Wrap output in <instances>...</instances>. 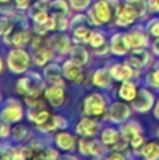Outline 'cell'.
Instances as JSON below:
<instances>
[{
    "mask_svg": "<svg viewBox=\"0 0 159 160\" xmlns=\"http://www.w3.org/2000/svg\"><path fill=\"white\" fill-rule=\"evenodd\" d=\"M62 73H64V78L68 79L69 82L73 83H80L83 79V73H82V66L76 65L73 61H66L62 65Z\"/></svg>",
    "mask_w": 159,
    "mask_h": 160,
    "instance_id": "15",
    "label": "cell"
},
{
    "mask_svg": "<svg viewBox=\"0 0 159 160\" xmlns=\"http://www.w3.org/2000/svg\"><path fill=\"white\" fill-rule=\"evenodd\" d=\"M138 18H140V16H138L137 11L128 3H124V4L120 6L117 14H115V25H118V27H130Z\"/></svg>",
    "mask_w": 159,
    "mask_h": 160,
    "instance_id": "8",
    "label": "cell"
},
{
    "mask_svg": "<svg viewBox=\"0 0 159 160\" xmlns=\"http://www.w3.org/2000/svg\"><path fill=\"white\" fill-rule=\"evenodd\" d=\"M45 90V82L37 72H30L16 83V91L21 97H38Z\"/></svg>",
    "mask_w": 159,
    "mask_h": 160,
    "instance_id": "2",
    "label": "cell"
},
{
    "mask_svg": "<svg viewBox=\"0 0 159 160\" xmlns=\"http://www.w3.org/2000/svg\"><path fill=\"white\" fill-rule=\"evenodd\" d=\"M154 105H155V96L148 88L142 87L138 90V94L134 98V101H132L131 107H132V110L137 111V112L144 114V112L151 111L152 108H154Z\"/></svg>",
    "mask_w": 159,
    "mask_h": 160,
    "instance_id": "6",
    "label": "cell"
},
{
    "mask_svg": "<svg viewBox=\"0 0 159 160\" xmlns=\"http://www.w3.org/2000/svg\"><path fill=\"white\" fill-rule=\"evenodd\" d=\"M99 131V124L96 119H93V117L85 115L83 118L79 119V122L76 124V133L83 138H90L95 136Z\"/></svg>",
    "mask_w": 159,
    "mask_h": 160,
    "instance_id": "13",
    "label": "cell"
},
{
    "mask_svg": "<svg viewBox=\"0 0 159 160\" xmlns=\"http://www.w3.org/2000/svg\"><path fill=\"white\" fill-rule=\"evenodd\" d=\"M3 68H4V63H3V59H2V56H0V73L3 72Z\"/></svg>",
    "mask_w": 159,
    "mask_h": 160,
    "instance_id": "46",
    "label": "cell"
},
{
    "mask_svg": "<svg viewBox=\"0 0 159 160\" xmlns=\"http://www.w3.org/2000/svg\"><path fill=\"white\" fill-rule=\"evenodd\" d=\"M106 145L101 141H90V148H89V156L93 158L95 160H103V158L106 156Z\"/></svg>",
    "mask_w": 159,
    "mask_h": 160,
    "instance_id": "28",
    "label": "cell"
},
{
    "mask_svg": "<svg viewBox=\"0 0 159 160\" xmlns=\"http://www.w3.org/2000/svg\"><path fill=\"white\" fill-rule=\"evenodd\" d=\"M110 73H111V78L117 82H127V80H131L135 75V70L130 66L127 62L124 63H114L110 68Z\"/></svg>",
    "mask_w": 159,
    "mask_h": 160,
    "instance_id": "14",
    "label": "cell"
},
{
    "mask_svg": "<svg viewBox=\"0 0 159 160\" xmlns=\"http://www.w3.org/2000/svg\"><path fill=\"white\" fill-rule=\"evenodd\" d=\"M131 117V108L126 102L115 101L107 110V119L111 121L113 124H124Z\"/></svg>",
    "mask_w": 159,
    "mask_h": 160,
    "instance_id": "7",
    "label": "cell"
},
{
    "mask_svg": "<svg viewBox=\"0 0 159 160\" xmlns=\"http://www.w3.org/2000/svg\"><path fill=\"white\" fill-rule=\"evenodd\" d=\"M14 24L11 21V18L8 17H2L0 18V37H7L8 34L13 32Z\"/></svg>",
    "mask_w": 159,
    "mask_h": 160,
    "instance_id": "31",
    "label": "cell"
},
{
    "mask_svg": "<svg viewBox=\"0 0 159 160\" xmlns=\"http://www.w3.org/2000/svg\"><path fill=\"white\" fill-rule=\"evenodd\" d=\"M156 135H158V138H159V128H158V132H156Z\"/></svg>",
    "mask_w": 159,
    "mask_h": 160,
    "instance_id": "49",
    "label": "cell"
},
{
    "mask_svg": "<svg viewBox=\"0 0 159 160\" xmlns=\"http://www.w3.org/2000/svg\"><path fill=\"white\" fill-rule=\"evenodd\" d=\"M149 61H151V55H149L148 51H146L145 48H138V49L130 51V56L126 62L135 72H138V70L144 69V68L149 63Z\"/></svg>",
    "mask_w": 159,
    "mask_h": 160,
    "instance_id": "10",
    "label": "cell"
},
{
    "mask_svg": "<svg viewBox=\"0 0 159 160\" xmlns=\"http://www.w3.org/2000/svg\"><path fill=\"white\" fill-rule=\"evenodd\" d=\"M69 56H70V61H73L76 65H79V66L87 65L89 63V59H90L89 51L82 44H78V45H75V47H72V49H70V52H69Z\"/></svg>",
    "mask_w": 159,
    "mask_h": 160,
    "instance_id": "24",
    "label": "cell"
},
{
    "mask_svg": "<svg viewBox=\"0 0 159 160\" xmlns=\"http://www.w3.org/2000/svg\"><path fill=\"white\" fill-rule=\"evenodd\" d=\"M7 66L13 75H24L31 66V56L23 48H14L7 55Z\"/></svg>",
    "mask_w": 159,
    "mask_h": 160,
    "instance_id": "3",
    "label": "cell"
},
{
    "mask_svg": "<svg viewBox=\"0 0 159 160\" xmlns=\"http://www.w3.org/2000/svg\"><path fill=\"white\" fill-rule=\"evenodd\" d=\"M51 45H52V48L56 51V52H59L61 55H66V53L70 52V49H72V42H70L69 37L66 35V34H64L61 31L59 34H55V35L51 38Z\"/></svg>",
    "mask_w": 159,
    "mask_h": 160,
    "instance_id": "18",
    "label": "cell"
},
{
    "mask_svg": "<svg viewBox=\"0 0 159 160\" xmlns=\"http://www.w3.org/2000/svg\"><path fill=\"white\" fill-rule=\"evenodd\" d=\"M30 31L27 30H18V31H13L11 34H8L7 37H4V42L6 44H11L16 48H23L24 45H27L30 42Z\"/></svg>",
    "mask_w": 159,
    "mask_h": 160,
    "instance_id": "19",
    "label": "cell"
},
{
    "mask_svg": "<svg viewBox=\"0 0 159 160\" xmlns=\"http://www.w3.org/2000/svg\"><path fill=\"white\" fill-rule=\"evenodd\" d=\"M28 133V129L24 127V125H17V127H14L13 129H11V136H13L14 141H23V139L27 136Z\"/></svg>",
    "mask_w": 159,
    "mask_h": 160,
    "instance_id": "34",
    "label": "cell"
},
{
    "mask_svg": "<svg viewBox=\"0 0 159 160\" xmlns=\"http://www.w3.org/2000/svg\"><path fill=\"white\" fill-rule=\"evenodd\" d=\"M68 128V121L61 115H52L49 117L47 122L41 125H37V129L39 132H54L58 129H66Z\"/></svg>",
    "mask_w": 159,
    "mask_h": 160,
    "instance_id": "17",
    "label": "cell"
},
{
    "mask_svg": "<svg viewBox=\"0 0 159 160\" xmlns=\"http://www.w3.org/2000/svg\"><path fill=\"white\" fill-rule=\"evenodd\" d=\"M154 117L159 121V100L155 101V105H154Z\"/></svg>",
    "mask_w": 159,
    "mask_h": 160,
    "instance_id": "44",
    "label": "cell"
},
{
    "mask_svg": "<svg viewBox=\"0 0 159 160\" xmlns=\"http://www.w3.org/2000/svg\"><path fill=\"white\" fill-rule=\"evenodd\" d=\"M140 156L142 160H159V141H148L140 149Z\"/></svg>",
    "mask_w": 159,
    "mask_h": 160,
    "instance_id": "25",
    "label": "cell"
},
{
    "mask_svg": "<svg viewBox=\"0 0 159 160\" xmlns=\"http://www.w3.org/2000/svg\"><path fill=\"white\" fill-rule=\"evenodd\" d=\"M146 31L155 38H159V18H155L148 22L146 25Z\"/></svg>",
    "mask_w": 159,
    "mask_h": 160,
    "instance_id": "36",
    "label": "cell"
},
{
    "mask_svg": "<svg viewBox=\"0 0 159 160\" xmlns=\"http://www.w3.org/2000/svg\"><path fill=\"white\" fill-rule=\"evenodd\" d=\"M41 2H45V3H49L51 0H41Z\"/></svg>",
    "mask_w": 159,
    "mask_h": 160,
    "instance_id": "48",
    "label": "cell"
},
{
    "mask_svg": "<svg viewBox=\"0 0 159 160\" xmlns=\"http://www.w3.org/2000/svg\"><path fill=\"white\" fill-rule=\"evenodd\" d=\"M55 143L56 146L61 150H65V152H72L76 146V139L72 133L66 132V131L62 129L59 133H56L55 136Z\"/></svg>",
    "mask_w": 159,
    "mask_h": 160,
    "instance_id": "21",
    "label": "cell"
},
{
    "mask_svg": "<svg viewBox=\"0 0 159 160\" xmlns=\"http://www.w3.org/2000/svg\"><path fill=\"white\" fill-rule=\"evenodd\" d=\"M111 73H110L109 69H104V68H100V69H96L95 73L92 76V83L93 86L99 88H109L111 87Z\"/></svg>",
    "mask_w": 159,
    "mask_h": 160,
    "instance_id": "20",
    "label": "cell"
},
{
    "mask_svg": "<svg viewBox=\"0 0 159 160\" xmlns=\"http://www.w3.org/2000/svg\"><path fill=\"white\" fill-rule=\"evenodd\" d=\"M45 100L52 105L54 108H61L65 104L66 100V94H65V86H58V84H51L49 87H45L44 90Z\"/></svg>",
    "mask_w": 159,
    "mask_h": 160,
    "instance_id": "9",
    "label": "cell"
},
{
    "mask_svg": "<svg viewBox=\"0 0 159 160\" xmlns=\"http://www.w3.org/2000/svg\"><path fill=\"white\" fill-rule=\"evenodd\" d=\"M0 117L10 124H17L24 117V107L17 98H8L0 111Z\"/></svg>",
    "mask_w": 159,
    "mask_h": 160,
    "instance_id": "5",
    "label": "cell"
},
{
    "mask_svg": "<svg viewBox=\"0 0 159 160\" xmlns=\"http://www.w3.org/2000/svg\"><path fill=\"white\" fill-rule=\"evenodd\" d=\"M126 39L128 42L131 49H138V48H146L149 44V37L141 27L134 28V30L126 32Z\"/></svg>",
    "mask_w": 159,
    "mask_h": 160,
    "instance_id": "11",
    "label": "cell"
},
{
    "mask_svg": "<svg viewBox=\"0 0 159 160\" xmlns=\"http://www.w3.org/2000/svg\"><path fill=\"white\" fill-rule=\"evenodd\" d=\"M110 52V45L107 44H103L101 47H99V48H96L95 49V53L96 55H100V56H103V55H107V53Z\"/></svg>",
    "mask_w": 159,
    "mask_h": 160,
    "instance_id": "40",
    "label": "cell"
},
{
    "mask_svg": "<svg viewBox=\"0 0 159 160\" xmlns=\"http://www.w3.org/2000/svg\"><path fill=\"white\" fill-rule=\"evenodd\" d=\"M144 143H145V138H144V135L141 133V135H137L131 142H130V146H131L135 152H140V149L144 146Z\"/></svg>",
    "mask_w": 159,
    "mask_h": 160,
    "instance_id": "38",
    "label": "cell"
},
{
    "mask_svg": "<svg viewBox=\"0 0 159 160\" xmlns=\"http://www.w3.org/2000/svg\"><path fill=\"white\" fill-rule=\"evenodd\" d=\"M10 0H0V4H4V3H8Z\"/></svg>",
    "mask_w": 159,
    "mask_h": 160,
    "instance_id": "47",
    "label": "cell"
},
{
    "mask_svg": "<svg viewBox=\"0 0 159 160\" xmlns=\"http://www.w3.org/2000/svg\"><path fill=\"white\" fill-rule=\"evenodd\" d=\"M121 139V132L113 127H107L101 131L100 141L106 145L107 148H113L115 143H118Z\"/></svg>",
    "mask_w": 159,
    "mask_h": 160,
    "instance_id": "27",
    "label": "cell"
},
{
    "mask_svg": "<svg viewBox=\"0 0 159 160\" xmlns=\"http://www.w3.org/2000/svg\"><path fill=\"white\" fill-rule=\"evenodd\" d=\"M14 2L18 10H27L28 7H31V0H14Z\"/></svg>",
    "mask_w": 159,
    "mask_h": 160,
    "instance_id": "41",
    "label": "cell"
},
{
    "mask_svg": "<svg viewBox=\"0 0 159 160\" xmlns=\"http://www.w3.org/2000/svg\"><path fill=\"white\" fill-rule=\"evenodd\" d=\"M92 0H69L70 7L73 8L75 11H83L86 8H89Z\"/></svg>",
    "mask_w": 159,
    "mask_h": 160,
    "instance_id": "35",
    "label": "cell"
},
{
    "mask_svg": "<svg viewBox=\"0 0 159 160\" xmlns=\"http://www.w3.org/2000/svg\"><path fill=\"white\" fill-rule=\"evenodd\" d=\"M149 10L154 13H159V0H148Z\"/></svg>",
    "mask_w": 159,
    "mask_h": 160,
    "instance_id": "42",
    "label": "cell"
},
{
    "mask_svg": "<svg viewBox=\"0 0 159 160\" xmlns=\"http://www.w3.org/2000/svg\"><path fill=\"white\" fill-rule=\"evenodd\" d=\"M27 117L35 125H41L49 119L51 112L49 110H47V107H31L27 111Z\"/></svg>",
    "mask_w": 159,
    "mask_h": 160,
    "instance_id": "23",
    "label": "cell"
},
{
    "mask_svg": "<svg viewBox=\"0 0 159 160\" xmlns=\"http://www.w3.org/2000/svg\"><path fill=\"white\" fill-rule=\"evenodd\" d=\"M146 84L159 91V66H156L146 75Z\"/></svg>",
    "mask_w": 159,
    "mask_h": 160,
    "instance_id": "32",
    "label": "cell"
},
{
    "mask_svg": "<svg viewBox=\"0 0 159 160\" xmlns=\"http://www.w3.org/2000/svg\"><path fill=\"white\" fill-rule=\"evenodd\" d=\"M126 3H128V4L137 11L140 18L141 17H145L146 11H148V8H149L148 0H126Z\"/></svg>",
    "mask_w": 159,
    "mask_h": 160,
    "instance_id": "30",
    "label": "cell"
},
{
    "mask_svg": "<svg viewBox=\"0 0 159 160\" xmlns=\"http://www.w3.org/2000/svg\"><path fill=\"white\" fill-rule=\"evenodd\" d=\"M0 160H4V159H0Z\"/></svg>",
    "mask_w": 159,
    "mask_h": 160,
    "instance_id": "50",
    "label": "cell"
},
{
    "mask_svg": "<svg viewBox=\"0 0 159 160\" xmlns=\"http://www.w3.org/2000/svg\"><path fill=\"white\" fill-rule=\"evenodd\" d=\"M104 160H126V156L123 155V152H117V150H113L109 156Z\"/></svg>",
    "mask_w": 159,
    "mask_h": 160,
    "instance_id": "39",
    "label": "cell"
},
{
    "mask_svg": "<svg viewBox=\"0 0 159 160\" xmlns=\"http://www.w3.org/2000/svg\"><path fill=\"white\" fill-rule=\"evenodd\" d=\"M82 112L87 117H101L107 112V101L101 93H90L85 97Z\"/></svg>",
    "mask_w": 159,
    "mask_h": 160,
    "instance_id": "4",
    "label": "cell"
},
{
    "mask_svg": "<svg viewBox=\"0 0 159 160\" xmlns=\"http://www.w3.org/2000/svg\"><path fill=\"white\" fill-rule=\"evenodd\" d=\"M131 48H130L128 42L126 39V34L123 32H115L114 35L110 38V52L115 56H126L130 53Z\"/></svg>",
    "mask_w": 159,
    "mask_h": 160,
    "instance_id": "12",
    "label": "cell"
},
{
    "mask_svg": "<svg viewBox=\"0 0 159 160\" xmlns=\"http://www.w3.org/2000/svg\"><path fill=\"white\" fill-rule=\"evenodd\" d=\"M44 79L51 84H58L65 86L64 82V73H62V68L56 63H49L45 66L44 69Z\"/></svg>",
    "mask_w": 159,
    "mask_h": 160,
    "instance_id": "16",
    "label": "cell"
},
{
    "mask_svg": "<svg viewBox=\"0 0 159 160\" xmlns=\"http://www.w3.org/2000/svg\"><path fill=\"white\" fill-rule=\"evenodd\" d=\"M152 51H154L155 55L159 56V38H155L154 44H152Z\"/></svg>",
    "mask_w": 159,
    "mask_h": 160,
    "instance_id": "43",
    "label": "cell"
},
{
    "mask_svg": "<svg viewBox=\"0 0 159 160\" xmlns=\"http://www.w3.org/2000/svg\"><path fill=\"white\" fill-rule=\"evenodd\" d=\"M69 6L65 0H52L49 3V11L52 16H68L69 13Z\"/></svg>",
    "mask_w": 159,
    "mask_h": 160,
    "instance_id": "29",
    "label": "cell"
},
{
    "mask_svg": "<svg viewBox=\"0 0 159 160\" xmlns=\"http://www.w3.org/2000/svg\"><path fill=\"white\" fill-rule=\"evenodd\" d=\"M106 38H104L103 32H100V31H93L92 32V37H90V41H89V45L93 48V49H96V48L101 47L103 44H106Z\"/></svg>",
    "mask_w": 159,
    "mask_h": 160,
    "instance_id": "33",
    "label": "cell"
},
{
    "mask_svg": "<svg viewBox=\"0 0 159 160\" xmlns=\"http://www.w3.org/2000/svg\"><path fill=\"white\" fill-rule=\"evenodd\" d=\"M120 132H121V138L130 143L137 135L142 133V127H141L140 122H137V121H127V122H124V125L121 127Z\"/></svg>",
    "mask_w": 159,
    "mask_h": 160,
    "instance_id": "22",
    "label": "cell"
},
{
    "mask_svg": "<svg viewBox=\"0 0 159 160\" xmlns=\"http://www.w3.org/2000/svg\"><path fill=\"white\" fill-rule=\"evenodd\" d=\"M58 160H78V158H76V156H73V155L66 153V155H64V156H59Z\"/></svg>",
    "mask_w": 159,
    "mask_h": 160,
    "instance_id": "45",
    "label": "cell"
},
{
    "mask_svg": "<svg viewBox=\"0 0 159 160\" xmlns=\"http://www.w3.org/2000/svg\"><path fill=\"white\" fill-rule=\"evenodd\" d=\"M120 6L118 0H97L89 10V21L93 25L109 24L113 18H115Z\"/></svg>",
    "mask_w": 159,
    "mask_h": 160,
    "instance_id": "1",
    "label": "cell"
},
{
    "mask_svg": "<svg viewBox=\"0 0 159 160\" xmlns=\"http://www.w3.org/2000/svg\"><path fill=\"white\" fill-rule=\"evenodd\" d=\"M138 94V87L134 82L131 80H127V82H123L121 86L118 87V97L124 101H134V98Z\"/></svg>",
    "mask_w": 159,
    "mask_h": 160,
    "instance_id": "26",
    "label": "cell"
},
{
    "mask_svg": "<svg viewBox=\"0 0 159 160\" xmlns=\"http://www.w3.org/2000/svg\"><path fill=\"white\" fill-rule=\"evenodd\" d=\"M11 133V128H10V122L4 121L0 117V139H6L8 135Z\"/></svg>",
    "mask_w": 159,
    "mask_h": 160,
    "instance_id": "37",
    "label": "cell"
}]
</instances>
